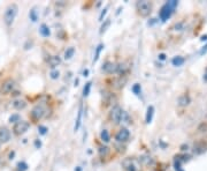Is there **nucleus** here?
I'll use <instances>...</instances> for the list:
<instances>
[{
	"label": "nucleus",
	"mask_w": 207,
	"mask_h": 171,
	"mask_svg": "<svg viewBox=\"0 0 207 171\" xmlns=\"http://www.w3.org/2000/svg\"><path fill=\"white\" fill-rule=\"evenodd\" d=\"M117 98L115 96V94H113L112 92H103V104L105 103V106H114L116 103Z\"/></svg>",
	"instance_id": "9d476101"
},
{
	"label": "nucleus",
	"mask_w": 207,
	"mask_h": 171,
	"mask_svg": "<svg viewBox=\"0 0 207 171\" xmlns=\"http://www.w3.org/2000/svg\"><path fill=\"white\" fill-rule=\"evenodd\" d=\"M91 87H92V82L89 81L85 83L84 88H83V97H87L90 95V92H91Z\"/></svg>",
	"instance_id": "bb28decb"
},
{
	"label": "nucleus",
	"mask_w": 207,
	"mask_h": 171,
	"mask_svg": "<svg viewBox=\"0 0 207 171\" xmlns=\"http://www.w3.org/2000/svg\"><path fill=\"white\" fill-rule=\"evenodd\" d=\"M190 103H191V97H190V95L188 93L182 94L179 97V100H177V105H179L180 108H186V106L190 105Z\"/></svg>",
	"instance_id": "2eb2a0df"
},
{
	"label": "nucleus",
	"mask_w": 207,
	"mask_h": 171,
	"mask_svg": "<svg viewBox=\"0 0 207 171\" xmlns=\"http://www.w3.org/2000/svg\"><path fill=\"white\" fill-rule=\"evenodd\" d=\"M177 5H179V1H176V0H171V1L166 3L160 8V11H159V17H160V20L162 22L167 21L171 16V14H173L174 9L177 7Z\"/></svg>",
	"instance_id": "f257e3e1"
},
{
	"label": "nucleus",
	"mask_w": 207,
	"mask_h": 171,
	"mask_svg": "<svg viewBox=\"0 0 207 171\" xmlns=\"http://www.w3.org/2000/svg\"><path fill=\"white\" fill-rule=\"evenodd\" d=\"M138 160H139L140 164H142V165H145V166H153V165L155 164L154 160H153L150 155H142Z\"/></svg>",
	"instance_id": "f3484780"
},
{
	"label": "nucleus",
	"mask_w": 207,
	"mask_h": 171,
	"mask_svg": "<svg viewBox=\"0 0 207 171\" xmlns=\"http://www.w3.org/2000/svg\"><path fill=\"white\" fill-rule=\"evenodd\" d=\"M38 131H39V133H40L42 135H45V134L47 133V131H48V130H47V127H46V126L39 125V126H38Z\"/></svg>",
	"instance_id": "c9c22d12"
},
{
	"label": "nucleus",
	"mask_w": 207,
	"mask_h": 171,
	"mask_svg": "<svg viewBox=\"0 0 207 171\" xmlns=\"http://www.w3.org/2000/svg\"><path fill=\"white\" fill-rule=\"evenodd\" d=\"M75 171H82V169H81V168H79V166H78V168H77V169H75Z\"/></svg>",
	"instance_id": "a18cd8bd"
},
{
	"label": "nucleus",
	"mask_w": 207,
	"mask_h": 171,
	"mask_svg": "<svg viewBox=\"0 0 207 171\" xmlns=\"http://www.w3.org/2000/svg\"><path fill=\"white\" fill-rule=\"evenodd\" d=\"M104 50V44L103 43H100L98 46H97V49H96V53H95V58H93V64L95 63H97L98 61V59H99V57H100V53H101V51Z\"/></svg>",
	"instance_id": "cd10ccee"
},
{
	"label": "nucleus",
	"mask_w": 207,
	"mask_h": 171,
	"mask_svg": "<svg viewBox=\"0 0 207 171\" xmlns=\"http://www.w3.org/2000/svg\"><path fill=\"white\" fill-rule=\"evenodd\" d=\"M30 127V124L25 120H20L17 122L16 124H14V127H13V132L15 135L20 136V135H23L24 133H26V131Z\"/></svg>",
	"instance_id": "0eeeda50"
},
{
	"label": "nucleus",
	"mask_w": 207,
	"mask_h": 171,
	"mask_svg": "<svg viewBox=\"0 0 207 171\" xmlns=\"http://www.w3.org/2000/svg\"><path fill=\"white\" fill-rule=\"evenodd\" d=\"M123 171H142V164L138 158L136 157H126L123 158L122 163Z\"/></svg>",
	"instance_id": "7ed1b4c3"
},
{
	"label": "nucleus",
	"mask_w": 207,
	"mask_h": 171,
	"mask_svg": "<svg viewBox=\"0 0 207 171\" xmlns=\"http://www.w3.org/2000/svg\"><path fill=\"white\" fill-rule=\"evenodd\" d=\"M0 145H1V144H0Z\"/></svg>",
	"instance_id": "49530a36"
},
{
	"label": "nucleus",
	"mask_w": 207,
	"mask_h": 171,
	"mask_svg": "<svg viewBox=\"0 0 207 171\" xmlns=\"http://www.w3.org/2000/svg\"><path fill=\"white\" fill-rule=\"evenodd\" d=\"M106 13H107V7H106V8H105V9L101 12V14H100V16H99V20H100V21H104L103 19H104V16L106 15Z\"/></svg>",
	"instance_id": "58836bf2"
},
{
	"label": "nucleus",
	"mask_w": 207,
	"mask_h": 171,
	"mask_svg": "<svg viewBox=\"0 0 207 171\" xmlns=\"http://www.w3.org/2000/svg\"><path fill=\"white\" fill-rule=\"evenodd\" d=\"M201 41H207V35H205V36H202V38H201Z\"/></svg>",
	"instance_id": "c03bdc74"
},
{
	"label": "nucleus",
	"mask_w": 207,
	"mask_h": 171,
	"mask_svg": "<svg viewBox=\"0 0 207 171\" xmlns=\"http://www.w3.org/2000/svg\"><path fill=\"white\" fill-rule=\"evenodd\" d=\"M14 88H15V81L13 79H7L3 82L1 87H0V93L3 95H8L14 90Z\"/></svg>",
	"instance_id": "1a4fd4ad"
},
{
	"label": "nucleus",
	"mask_w": 207,
	"mask_h": 171,
	"mask_svg": "<svg viewBox=\"0 0 207 171\" xmlns=\"http://www.w3.org/2000/svg\"><path fill=\"white\" fill-rule=\"evenodd\" d=\"M11 140V131L6 126L0 127V144H7Z\"/></svg>",
	"instance_id": "4468645a"
},
{
	"label": "nucleus",
	"mask_w": 207,
	"mask_h": 171,
	"mask_svg": "<svg viewBox=\"0 0 207 171\" xmlns=\"http://www.w3.org/2000/svg\"><path fill=\"white\" fill-rule=\"evenodd\" d=\"M30 116H31V118H32L34 122H39L43 118H47L48 117V110L44 105L39 104V105H36L32 109Z\"/></svg>",
	"instance_id": "423d86ee"
},
{
	"label": "nucleus",
	"mask_w": 207,
	"mask_h": 171,
	"mask_svg": "<svg viewBox=\"0 0 207 171\" xmlns=\"http://www.w3.org/2000/svg\"><path fill=\"white\" fill-rule=\"evenodd\" d=\"M110 23H112V21H110L109 19H106V20L103 22V24H101V27H100V30H99V34H100V35H103V34H105V33L107 31V29L110 27Z\"/></svg>",
	"instance_id": "b1692460"
},
{
	"label": "nucleus",
	"mask_w": 207,
	"mask_h": 171,
	"mask_svg": "<svg viewBox=\"0 0 207 171\" xmlns=\"http://www.w3.org/2000/svg\"><path fill=\"white\" fill-rule=\"evenodd\" d=\"M170 29L171 30H175V31H182L184 29V22H177V23H175L174 25H171Z\"/></svg>",
	"instance_id": "c85d7f7f"
},
{
	"label": "nucleus",
	"mask_w": 207,
	"mask_h": 171,
	"mask_svg": "<svg viewBox=\"0 0 207 171\" xmlns=\"http://www.w3.org/2000/svg\"><path fill=\"white\" fill-rule=\"evenodd\" d=\"M127 75H119L117 77H115V79H113L112 80V87L114 88V89H117V90H120V89H122L124 85H126V83H127Z\"/></svg>",
	"instance_id": "f8f14e48"
},
{
	"label": "nucleus",
	"mask_w": 207,
	"mask_h": 171,
	"mask_svg": "<svg viewBox=\"0 0 207 171\" xmlns=\"http://www.w3.org/2000/svg\"><path fill=\"white\" fill-rule=\"evenodd\" d=\"M75 54V47L74 46H70V47H67V50L65 51V59L66 60H69L71 59Z\"/></svg>",
	"instance_id": "393cba45"
},
{
	"label": "nucleus",
	"mask_w": 207,
	"mask_h": 171,
	"mask_svg": "<svg viewBox=\"0 0 207 171\" xmlns=\"http://www.w3.org/2000/svg\"><path fill=\"white\" fill-rule=\"evenodd\" d=\"M159 59H160V60H165V59H166V54H165V53H160V54H159Z\"/></svg>",
	"instance_id": "a19ab883"
},
{
	"label": "nucleus",
	"mask_w": 207,
	"mask_h": 171,
	"mask_svg": "<svg viewBox=\"0 0 207 171\" xmlns=\"http://www.w3.org/2000/svg\"><path fill=\"white\" fill-rule=\"evenodd\" d=\"M50 77L52 80H58L59 77H60V72H59L58 69H52L51 73H50Z\"/></svg>",
	"instance_id": "473e14b6"
},
{
	"label": "nucleus",
	"mask_w": 207,
	"mask_h": 171,
	"mask_svg": "<svg viewBox=\"0 0 207 171\" xmlns=\"http://www.w3.org/2000/svg\"><path fill=\"white\" fill-rule=\"evenodd\" d=\"M13 108L16 110H23L26 108V102L22 98H16L13 101Z\"/></svg>",
	"instance_id": "aec40b11"
},
{
	"label": "nucleus",
	"mask_w": 207,
	"mask_h": 171,
	"mask_svg": "<svg viewBox=\"0 0 207 171\" xmlns=\"http://www.w3.org/2000/svg\"><path fill=\"white\" fill-rule=\"evenodd\" d=\"M17 12H19V7L16 4H9L5 11V14H4V22L7 27L12 25L16 15H17Z\"/></svg>",
	"instance_id": "20e7f679"
},
{
	"label": "nucleus",
	"mask_w": 207,
	"mask_h": 171,
	"mask_svg": "<svg viewBox=\"0 0 207 171\" xmlns=\"http://www.w3.org/2000/svg\"><path fill=\"white\" fill-rule=\"evenodd\" d=\"M26 169H28V165H26L25 162H20L19 163V170L20 171H25Z\"/></svg>",
	"instance_id": "e433bc0d"
},
{
	"label": "nucleus",
	"mask_w": 207,
	"mask_h": 171,
	"mask_svg": "<svg viewBox=\"0 0 207 171\" xmlns=\"http://www.w3.org/2000/svg\"><path fill=\"white\" fill-rule=\"evenodd\" d=\"M153 9V4L147 0H140V1L136 3V11L137 14L142 17H147L150 16Z\"/></svg>",
	"instance_id": "f03ea898"
},
{
	"label": "nucleus",
	"mask_w": 207,
	"mask_h": 171,
	"mask_svg": "<svg viewBox=\"0 0 207 171\" xmlns=\"http://www.w3.org/2000/svg\"><path fill=\"white\" fill-rule=\"evenodd\" d=\"M82 116H83V104L79 105V109H78V112H77V118H76V122H75V126H74V131L77 132L81 127V124H82Z\"/></svg>",
	"instance_id": "a211bd4d"
},
{
	"label": "nucleus",
	"mask_w": 207,
	"mask_h": 171,
	"mask_svg": "<svg viewBox=\"0 0 207 171\" xmlns=\"http://www.w3.org/2000/svg\"><path fill=\"white\" fill-rule=\"evenodd\" d=\"M115 148H117V153L120 154H124L126 153V146H123V144H119V142H116L115 144Z\"/></svg>",
	"instance_id": "2f4dec72"
},
{
	"label": "nucleus",
	"mask_w": 207,
	"mask_h": 171,
	"mask_svg": "<svg viewBox=\"0 0 207 171\" xmlns=\"http://www.w3.org/2000/svg\"><path fill=\"white\" fill-rule=\"evenodd\" d=\"M101 71L106 74H116L117 73V64L113 61H106L104 63Z\"/></svg>",
	"instance_id": "ddd939ff"
},
{
	"label": "nucleus",
	"mask_w": 207,
	"mask_h": 171,
	"mask_svg": "<svg viewBox=\"0 0 207 171\" xmlns=\"http://www.w3.org/2000/svg\"><path fill=\"white\" fill-rule=\"evenodd\" d=\"M122 115H123V110L119 104H115L114 106L110 108L109 112H108V120L110 123H113L114 125H119L121 123L122 119Z\"/></svg>",
	"instance_id": "39448f33"
},
{
	"label": "nucleus",
	"mask_w": 207,
	"mask_h": 171,
	"mask_svg": "<svg viewBox=\"0 0 207 171\" xmlns=\"http://www.w3.org/2000/svg\"><path fill=\"white\" fill-rule=\"evenodd\" d=\"M140 90H142V87H140L139 83H135L132 85V92H134L135 95H139L140 94Z\"/></svg>",
	"instance_id": "72a5a7b5"
},
{
	"label": "nucleus",
	"mask_w": 207,
	"mask_h": 171,
	"mask_svg": "<svg viewBox=\"0 0 207 171\" xmlns=\"http://www.w3.org/2000/svg\"><path fill=\"white\" fill-rule=\"evenodd\" d=\"M61 64V58L59 55H50L48 59H47V65L52 68V69H55L59 65Z\"/></svg>",
	"instance_id": "dca6fc26"
},
{
	"label": "nucleus",
	"mask_w": 207,
	"mask_h": 171,
	"mask_svg": "<svg viewBox=\"0 0 207 171\" xmlns=\"http://www.w3.org/2000/svg\"><path fill=\"white\" fill-rule=\"evenodd\" d=\"M98 154H99V156L101 157V158H105V157H107L108 156V154H109V148L107 147V146H99V148H98Z\"/></svg>",
	"instance_id": "4be33fe9"
},
{
	"label": "nucleus",
	"mask_w": 207,
	"mask_h": 171,
	"mask_svg": "<svg viewBox=\"0 0 207 171\" xmlns=\"http://www.w3.org/2000/svg\"><path fill=\"white\" fill-rule=\"evenodd\" d=\"M197 131H198L199 133H206V132H207V122H202V123L198 126Z\"/></svg>",
	"instance_id": "7c9ffc66"
},
{
	"label": "nucleus",
	"mask_w": 207,
	"mask_h": 171,
	"mask_svg": "<svg viewBox=\"0 0 207 171\" xmlns=\"http://www.w3.org/2000/svg\"><path fill=\"white\" fill-rule=\"evenodd\" d=\"M35 145H36V147H37V148H39V147L42 146V142H40V141H38V140H36V141H35Z\"/></svg>",
	"instance_id": "79ce46f5"
},
{
	"label": "nucleus",
	"mask_w": 207,
	"mask_h": 171,
	"mask_svg": "<svg viewBox=\"0 0 207 171\" xmlns=\"http://www.w3.org/2000/svg\"><path fill=\"white\" fill-rule=\"evenodd\" d=\"M29 16H30V20H31L32 22H36V21L38 20V15H37L36 8H32V9L30 11V13H29Z\"/></svg>",
	"instance_id": "c756f323"
},
{
	"label": "nucleus",
	"mask_w": 207,
	"mask_h": 171,
	"mask_svg": "<svg viewBox=\"0 0 207 171\" xmlns=\"http://www.w3.org/2000/svg\"><path fill=\"white\" fill-rule=\"evenodd\" d=\"M130 138V132L127 127H121L115 134V141L119 142V144H124L127 142Z\"/></svg>",
	"instance_id": "6e6552de"
},
{
	"label": "nucleus",
	"mask_w": 207,
	"mask_h": 171,
	"mask_svg": "<svg viewBox=\"0 0 207 171\" xmlns=\"http://www.w3.org/2000/svg\"><path fill=\"white\" fill-rule=\"evenodd\" d=\"M153 115H154V106L153 105H149L146 110V116H145V123L146 124H151L152 119H153Z\"/></svg>",
	"instance_id": "6ab92c4d"
},
{
	"label": "nucleus",
	"mask_w": 207,
	"mask_h": 171,
	"mask_svg": "<svg viewBox=\"0 0 207 171\" xmlns=\"http://www.w3.org/2000/svg\"><path fill=\"white\" fill-rule=\"evenodd\" d=\"M206 51H207V44H206V45H205V46H204V47H202V49H201V50H200V52H199V54H204V53H205V52H206Z\"/></svg>",
	"instance_id": "ea45409f"
},
{
	"label": "nucleus",
	"mask_w": 207,
	"mask_h": 171,
	"mask_svg": "<svg viewBox=\"0 0 207 171\" xmlns=\"http://www.w3.org/2000/svg\"><path fill=\"white\" fill-rule=\"evenodd\" d=\"M87 74H89V69H85V71L83 72V75H84V76H87Z\"/></svg>",
	"instance_id": "37998d69"
},
{
	"label": "nucleus",
	"mask_w": 207,
	"mask_h": 171,
	"mask_svg": "<svg viewBox=\"0 0 207 171\" xmlns=\"http://www.w3.org/2000/svg\"><path fill=\"white\" fill-rule=\"evenodd\" d=\"M202 81H204L205 83H207V66H206V68H205V71H204V75H202Z\"/></svg>",
	"instance_id": "4c0bfd02"
},
{
	"label": "nucleus",
	"mask_w": 207,
	"mask_h": 171,
	"mask_svg": "<svg viewBox=\"0 0 207 171\" xmlns=\"http://www.w3.org/2000/svg\"><path fill=\"white\" fill-rule=\"evenodd\" d=\"M39 33H40V35L44 36V37H48V36L51 35L50 28H48V25L45 24V23H43V24L40 25V28H39Z\"/></svg>",
	"instance_id": "5701e85b"
},
{
	"label": "nucleus",
	"mask_w": 207,
	"mask_h": 171,
	"mask_svg": "<svg viewBox=\"0 0 207 171\" xmlns=\"http://www.w3.org/2000/svg\"><path fill=\"white\" fill-rule=\"evenodd\" d=\"M100 140L103 142H105V144H108V142L110 141V135L108 133L107 130H103L101 133H100Z\"/></svg>",
	"instance_id": "a878e982"
},
{
	"label": "nucleus",
	"mask_w": 207,
	"mask_h": 171,
	"mask_svg": "<svg viewBox=\"0 0 207 171\" xmlns=\"http://www.w3.org/2000/svg\"><path fill=\"white\" fill-rule=\"evenodd\" d=\"M207 150V141L205 140H199L197 142H194V145L192 147V152L194 155H201Z\"/></svg>",
	"instance_id": "9b49d317"
},
{
	"label": "nucleus",
	"mask_w": 207,
	"mask_h": 171,
	"mask_svg": "<svg viewBox=\"0 0 207 171\" xmlns=\"http://www.w3.org/2000/svg\"><path fill=\"white\" fill-rule=\"evenodd\" d=\"M184 63H185V58H184V57H181V55H176V57H174V58L171 59V64L174 66H177V67L182 66Z\"/></svg>",
	"instance_id": "412c9836"
},
{
	"label": "nucleus",
	"mask_w": 207,
	"mask_h": 171,
	"mask_svg": "<svg viewBox=\"0 0 207 171\" xmlns=\"http://www.w3.org/2000/svg\"><path fill=\"white\" fill-rule=\"evenodd\" d=\"M21 119H20V116L17 115V113H15V115H12L11 117H9V123H17V122H20Z\"/></svg>",
	"instance_id": "f704fd0d"
}]
</instances>
